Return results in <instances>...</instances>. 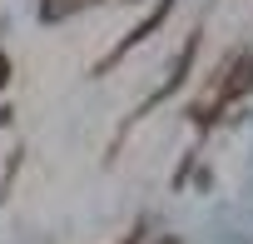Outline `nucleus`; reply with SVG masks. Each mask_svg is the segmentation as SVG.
Instances as JSON below:
<instances>
[{
  "label": "nucleus",
  "mask_w": 253,
  "mask_h": 244,
  "mask_svg": "<svg viewBox=\"0 0 253 244\" xmlns=\"http://www.w3.org/2000/svg\"><path fill=\"white\" fill-rule=\"evenodd\" d=\"M0 70H5V65H0Z\"/></svg>",
  "instance_id": "nucleus-1"
}]
</instances>
